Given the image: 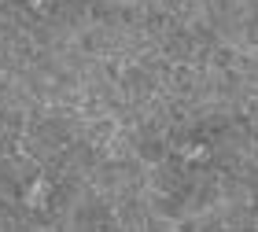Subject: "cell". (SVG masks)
Segmentation results:
<instances>
[{
    "label": "cell",
    "mask_w": 258,
    "mask_h": 232,
    "mask_svg": "<svg viewBox=\"0 0 258 232\" xmlns=\"http://www.w3.org/2000/svg\"><path fill=\"white\" fill-rule=\"evenodd\" d=\"M44 195H48V184H44V181H33L30 188H26V203H30V206H44Z\"/></svg>",
    "instance_id": "1"
},
{
    "label": "cell",
    "mask_w": 258,
    "mask_h": 232,
    "mask_svg": "<svg viewBox=\"0 0 258 232\" xmlns=\"http://www.w3.org/2000/svg\"><path fill=\"white\" fill-rule=\"evenodd\" d=\"M30 4H33V8H41V4H44V0H30Z\"/></svg>",
    "instance_id": "2"
}]
</instances>
